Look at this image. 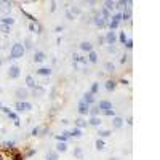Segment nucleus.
Segmentation results:
<instances>
[{
    "label": "nucleus",
    "mask_w": 160,
    "mask_h": 160,
    "mask_svg": "<svg viewBox=\"0 0 160 160\" xmlns=\"http://www.w3.org/2000/svg\"><path fill=\"white\" fill-rule=\"evenodd\" d=\"M32 109V104L27 103V101H18L16 103V111L18 112H27Z\"/></svg>",
    "instance_id": "obj_2"
},
{
    "label": "nucleus",
    "mask_w": 160,
    "mask_h": 160,
    "mask_svg": "<svg viewBox=\"0 0 160 160\" xmlns=\"http://www.w3.org/2000/svg\"><path fill=\"white\" fill-rule=\"evenodd\" d=\"M0 24H2V23H0Z\"/></svg>",
    "instance_id": "obj_55"
},
{
    "label": "nucleus",
    "mask_w": 160,
    "mask_h": 160,
    "mask_svg": "<svg viewBox=\"0 0 160 160\" xmlns=\"http://www.w3.org/2000/svg\"><path fill=\"white\" fill-rule=\"evenodd\" d=\"M37 74H39V75H43V77H50V75H51V69L42 67V69H39V71H37Z\"/></svg>",
    "instance_id": "obj_15"
},
{
    "label": "nucleus",
    "mask_w": 160,
    "mask_h": 160,
    "mask_svg": "<svg viewBox=\"0 0 160 160\" xmlns=\"http://www.w3.org/2000/svg\"><path fill=\"white\" fill-rule=\"evenodd\" d=\"M98 135H99L101 138H107V136L112 135V131H111V130H99V131H98Z\"/></svg>",
    "instance_id": "obj_30"
},
{
    "label": "nucleus",
    "mask_w": 160,
    "mask_h": 160,
    "mask_svg": "<svg viewBox=\"0 0 160 160\" xmlns=\"http://www.w3.org/2000/svg\"><path fill=\"white\" fill-rule=\"evenodd\" d=\"M119 40L120 42H122V43H125V42H127V35H125V32H120V35H119Z\"/></svg>",
    "instance_id": "obj_41"
},
{
    "label": "nucleus",
    "mask_w": 160,
    "mask_h": 160,
    "mask_svg": "<svg viewBox=\"0 0 160 160\" xmlns=\"http://www.w3.org/2000/svg\"><path fill=\"white\" fill-rule=\"evenodd\" d=\"M47 59V55H45L43 51H35V55H34V61L35 63H42V61Z\"/></svg>",
    "instance_id": "obj_9"
},
{
    "label": "nucleus",
    "mask_w": 160,
    "mask_h": 160,
    "mask_svg": "<svg viewBox=\"0 0 160 160\" xmlns=\"http://www.w3.org/2000/svg\"><path fill=\"white\" fill-rule=\"evenodd\" d=\"M2 64H3V59H0V66H2Z\"/></svg>",
    "instance_id": "obj_51"
},
{
    "label": "nucleus",
    "mask_w": 160,
    "mask_h": 160,
    "mask_svg": "<svg viewBox=\"0 0 160 160\" xmlns=\"http://www.w3.org/2000/svg\"><path fill=\"white\" fill-rule=\"evenodd\" d=\"M67 151V146H66V143H61V141H58V144H56V152H66Z\"/></svg>",
    "instance_id": "obj_17"
},
{
    "label": "nucleus",
    "mask_w": 160,
    "mask_h": 160,
    "mask_svg": "<svg viewBox=\"0 0 160 160\" xmlns=\"http://www.w3.org/2000/svg\"><path fill=\"white\" fill-rule=\"evenodd\" d=\"M93 23L96 24V26H98V27L99 29H104V27H107V21L104 19V18H101L99 15L98 16H95V18H93Z\"/></svg>",
    "instance_id": "obj_5"
},
{
    "label": "nucleus",
    "mask_w": 160,
    "mask_h": 160,
    "mask_svg": "<svg viewBox=\"0 0 160 160\" xmlns=\"http://www.w3.org/2000/svg\"><path fill=\"white\" fill-rule=\"evenodd\" d=\"M103 114H104V115H107V117H115V112H114V109H109V111H104Z\"/></svg>",
    "instance_id": "obj_39"
},
{
    "label": "nucleus",
    "mask_w": 160,
    "mask_h": 160,
    "mask_svg": "<svg viewBox=\"0 0 160 160\" xmlns=\"http://www.w3.org/2000/svg\"><path fill=\"white\" fill-rule=\"evenodd\" d=\"M98 91H99V83H93V85H91V90H90V93L96 95Z\"/></svg>",
    "instance_id": "obj_35"
},
{
    "label": "nucleus",
    "mask_w": 160,
    "mask_h": 160,
    "mask_svg": "<svg viewBox=\"0 0 160 160\" xmlns=\"http://www.w3.org/2000/svg\"><path fill=\"white\" fill-rule=\"evenodd\" d=\"M99 16H101V18H104L106 21L111 19V15H109V11L106 10V8H101V10H99Z\"/></svg>",
    "instance_id": "obj_19"
},
{
    "label": "nucleus",
    "mask_w": 160,
    "mask_h": 160,
    "mask_svg": "<svg viewBox=\"0 0 160 160\" xmlns=\"http://www.w3.org/2000/svg\"><path fill=\"white\" fill-rule=\"evenodd\" d=\"M111 21H114V23L120 24V21H122V15H120V13H117V15H114V16H112V19H111Z\"/></svg>",
    "instance_id": "obj_36"
},
{
    "label": "nucleus",
    "mask_w": 160,
    "mask_h": 160,
    "mask_svg": "<svg viewBox=\"0 0 160 160\" xmlns=\"http://www.w3.org/2000/svg\"><path fill=\"white\" fill-rule=\"evenodd\" d=\"M55 31H56V32H63V31H64V27H63V26H58V27H56Z\"/></svg>",
    "instance_id": "obj_48"
},
{
    "label": "nucleus",
    "mask_w": 160,
    "mask_h": 160,
    "mask_svg": "<svg viewBox=\"0 0 160 160\" xmlns=\"http://www.w3.org/2000/svg\"><path fill=\"white\" fill-rule=\"evenodd\" d=\"M75 127L80 128V130H82V128H85V127H87V120H83L82 117H80V119H77L75 120Z\"/></svg>",
    "instance_id": "obj_20"
},
{
    "label": "nucleus",
    "mask_w": 160,
    "mask_h": 160,
    "mask_svg": "<svg viewBox=\"0 0 160 160\" xmlns=\"http://www.w3.org/2000/svg\"><path fill=\"white\" fill-rule=\"evenodd\" d=\"M2 107H3V106H2V103H0V109H2Z\"/></svg>",
    "instance_id": "obj_52"
},
{
    "label": "nucleus",
    "mask_w": 160,
    "mask_h": 160,
    "mask_svg": "<svg viewBox=\"0 0 160 160\" xmlns=\"http://www.w3.org/2000/svg\"><path fill=\"white\" fill-rule=\"evenodd\" d=\"M24 47L21 43H15L11 47V50H10V58L11 59H18V58H23V55H24Z\"/></svg>",
    "instance_id": "obj_1"
},
{
    "label": "nucleus",
    "mask_w": 160,
    "mask_h": 160,
    "mask_svg": "<svg viewBox=\"0 0 160 160\" xmlns=\"http://www.w3.org/2000/svg\"><path fill=\"white\" fill-rule=\"evenodd\" d=\"M128 5V2H125V0H120V2H115V8H125Z\"/></svg>",
    "instance_id": "obj_37"
},
{
    "label": "nucleus",
    "mask_w": 160,
    "mask_h": 160,
    "mask_svg": "<svg viewBox=\"0 0 160 160\" xmlns=\"http://www.w3.org/2000/svg\"><path fill=\"white\" fill-rule=\"evenodd\" d=\"M104 147H106V144H104V141L98 138V139H96V149H98V151H103Z\"/></svg>",
    "instance_id": "obj_31"
},
{
    "label": "nucleus",
    "mask_w": 160,
    "mask_h": 160,
    "mask_svg": "<svg viewBox=\"0 0 160 160\" xmlns=\"http://www.w3.org/2000/svg\"><path fill=\"white\" fill-rule=\"evenodd\" d=\"M107 51L109 53H117V48L115 47H107Z\"/></svg>",
    "instance_id": "obj_44"
},
{
    "label": "nucleus",
    "mask_w": 160,
    "mask_h": 160,
    "mask_svg": "<svg viewBox=\"0 0 160 160\" xmlns=\"http://www.w3.org/2000/svg\"><path fill=\"white\" fill-rule=\"evenodd\" d=\"M80 50L90 53V51H93V45L90 43V42H82V43H80Z\"/></svg>",
    "instance_id": "obj_10"
},
{
    "label": "nucleus",
    "mask_w": 160,
    "mask_h": 160,
    "mask_svg": "<svg viewBox=\"0 0 160 160\" xmlns=\"http://www.w3.org/2000/svg\"><path fill=\"white\" fill-rule=\"evenodd\" d=\"M69 138H71V131H64L63 135H58V136H56V139L61 141V143H66Z\"/></svg>",
    "instance_id": "obj_14"
},
{
    "label": "nucleus",
    "mask_w": 160,
    "mask_h": 160,
    "mask_svg": "<svg viewBox=\"0 0 160 160\" xmlns=\"http://www.w3.org/2000/svg\"><path fill=\"white\" fill-rule=\"evenodd\" d=\"M0 5H2V11L3 13H8L11 10V3H10V2H2Z\"/></svg>",
    "instance_id": "obj_23"
},
{
    "label": "nucleus",
    "mask_w": 160,
    "mask_h": 160,
    "mask_svg": "<svg viewBox=\"0 0 160 160\" xmlns=\"http://www.w3.org/2000/svg\"><path fill=\"white\" fill-rule=\"evenodd\" d=\"M0 23L5 24V26H13V24H15V19H13L11 16H5L3 19H0Z\"/></svg>",
    "instance_id": "obj_16"
},
{
    "label": "nucleus",
    "mask_w": 160,
    "mask_h": 160,
    "mask_svg": "<svg viewBox=\"0 0 160 160\" xmlns=\"http://www.w3.org/2000/svg\"><path fill=\"white\" fill-rule=\"evenodd\" d=\"M88 61H90V63H96V61H98V53H96V51H90V53H88Z\"/></svg>",
    "instance_id": "obj_24"
},
{
    "label": "nucleus",
    "mask_w": 160,
    "mask_h": 160,
    "mask_svg": "<svg viewBox=\"0 0 160 160\" xmlns=\"http://www.w3.org/2000/svg\"><path fill=\"white\" fill-rule=\"evenodd\" d=\"M122 125H123V119H122V117H114V119H112V127L114 128H122Z\"/></svg>",
    "instance_id": "obj_11"
},
{
    "label": "nucleus",
    "mask_w": 160,
    "mask_h": 160,
    "mask_svg": "<svg viewBox=\"0 0 160 160\" xmlns=\"http://www.w3.org/2000/svg\"><path fill=\"white\" fill-rule=\"evenodd\" d=\"M125 45H127V48H133V40L128 39L127 42H125Z\"/></svg>",
    "instance_id": "obj_43"
},
{
    "label": "nucleus",
    "mask_w": 160,
    "mask_h": 160,
    "mask_svg": "<svg viewBox=\"0 0 160 160\" xmlns=\"http://www.w3.org/2000/svg\"><path fill=\"white\" fill-rule=\"evenodd\" d=\"M127 61H128V56H122V59H120V63H122V64H125Z\"/></svg>",
    "instance_id": "obj_46"
},
{
    "label": "nucleus",
    "mask_w": 160,
    "mask_h": 160,
    "mask_svg": "<svg viewBox=\"0 0 160 160\" xmlns=\"http://www.w3.org/2000/svg\"><path fill=\"white\" fill-rule=\"evenodd\" d=\"M106 90H107V91H114V90H115V82H114V80H107V82H106Z\"/></svg>",
    "instance_id": "obj_21"
},
{
    "label": "nucleus",
    "mask_w": 160,
    "mask_h": 160,
    "mask_svg": "<svg viewBox=\"0 0 160 160\" xmlns=\"http://www.w3.org/2000/svg\"><path fill=\"white\" fill-rule=\"evenodd\" d=\"M88 112L91 114V117H98V115L101 114V109H99V107H93V109H90Z\"/></svg>",
    "instance_id": "obj_32"
},
{
    "label": "nucleus",
    "mask_w": 160,
    "mask_h": 160,
    "mask_svg": "<svg viewBox=\"0 0 160 160\" xmlns=\"http://www.w3.org/2000/svg\"><path fill=\"white\" fill-rule=\"evenodd\" d=\"M0 91H2V90H0Z\"/></svg>",
    "instance_id": "obj_54"
},
{
    "label": "nucleus",
    "mask_w": 160,
    "mask_h": 160,
    "mask_svg": "<svg viewBox=\"0 0 160 160\" xmlns=\"http://www.w3.org/2000/svg\"><path fill=\"white\" fill-rule=\"evenodd\" d=\"M88 111H90V106H88L87 103H83V101H80L79 103V112L82 115H85V114H88Z\"/></svg>",
    "instance_id": "obj_7"
},
{
    "label": "nucleus",
    "mask_w": 160,
    "mask_h": 160,
    "mask_svg": "<svg viewBox=\"0 0 160 160\" xmlns=\"http://www.w3.org/2000/svg\"><path fill=\"white\" fill-rule=\"evenodd\" d=\"M7 115H8V119H11V120H13V122H15L16 125H19V119H18V115H16L15 112L8 111V114H7Z\"/></svg>",
    "instance_id": "obj_22"
},
{
    "label": "nucleus",
    "mask_w": 160,
    "mask_h": 160,
    "mask_svg": "<svg viewBox=\"0 0 160 160\" xmlns=\"http://www.w3.org/2000/svg\"><path fill=\"white\" fill-rule=\"evenodd\" d=\"M98 107L101 109V112H104V111H109V109H112V104L109 103V101H99V106Z\"/></svg>",
    "instance_id": "obj_13"
},
{
    "label": "nucleus",
    "mask_w": 160,
    "mask_h": 160,
    "mask_svg": "<svg viewBox=\"0 0 160 160\" xmlns=\"http://www.w3.org/2000/svg\"><path fill=\"white\" fill-rule=\"evenodd\" d=\"M69 13H71L72 16H79V15H82V10H80L79 7H72L71 10H69Z\"/></svg>",
    "instance_id": "obj_28"
},
{
    "label": "nucleus",
    "mask_w": 160,
    "mask_h": 160,
    "mask_svg": "<svg viewBox=\"0 0 160 160\" xmlns=\"http://www.w3.org/2000/svg\"><path fill=\"white\" fill-rule=\"evenodd\" d=\"M15 95L19 101H26L27 99V96H29V90L27 88H18V90L15 91Z\"/></svg>",
    "instance_id": "obj_3"
},
{
    "label": "nucleus",
    "mask_w": 160,
    "mask_h": 160,
    "mask_svg": "<svg viewBox=\"0 0 160 160\" xmlns=\"http://www.w3.org/2000/svg\"><path fill=\"white\" fill-rule=\"evenodd\" d=\"M74 155H75L77 159H82V157H83V151H82L80 147H77L75 151H74Z\"/></svg>",
    "instance_id": "obj_33"
},
{
    "label": "nucleus",
    "mask_w": 160,
    "mask_h": 160,
    "mask_svg": "<svg viewBox=\"0 0 160 160\" xmlns=\"http://www.w3.org/2000/svg\"><path fill=\"white\" fill-rule=\"evenodd\" d=\"M127 123H128V125H133V119H131V117H128V120H127Z\"/></svg>",
    "instance_id": "obj_49"
},
{
    "label": "nucleus",
    "mask_w": 160,
    "mask_h": 160,
    "mask_svg": "<svg viewBox=\"0 0 160 160\" xmlns=\"http://www.w3.org/2000/svg\"><path fill=\"white\" fill-rule=\"evenodd\" d=\"M88 123H90V125H93V127H99V123H101V119H99V117H91Z\"/></svg>",
    "instance_id": "obj_25"
},
{
    "label": "nucleus",
    "mask_w": 160,
    "mask_h": 160,
    "mask_svg": "<svg viewBox=\"0 0 160 160\" xmlns=\"http://www.w3.org/2000/svg\"><path fill=\"white\" fill-rule=\"evenodd\" d=\"M82 136V130L80 128H74L71 131V138H80Z\"/></svg>",
    "instance_id": "obj_27"
},
{
    "label": "nucleus",
    "mask_w": 160,
    "mask_h": 160,
    "mask_svg": "<svg viewBox=\"0 0 160 160\" xmlns=\"http://www.w3.org/2000/svg\"><path fill=\"white\" fill-rule=\"evenodd\" d=\"M83 103H87L88 106H90V104H93V103H95V95H93V93H90V91H87L83 95Z\"/></svg>",
    "instance_id": "obj_8"
},
{
    "label": "nucleus",
    "mask_w": 160,
    "mask_h": 160,
    "mask_svg": "<svg viewBox=\"0 0 160 160\" xmlns=\"http://www.w3.org/2000/svg\"><path fill=\"white\" fill-rule=\"evenodd\" d=\"M66 18H67V19H71V21L74 19V16H72V15H71V13H69V11H66Z\"/></svg>",
    "instance_id": "obj_47"
},
{
    "label": "nucleus",
    "mask_w": 160,
    "mask_h": 160,
    "mask_svg": "<svg viewBox=\"0 0 160 160\" xmlns=\"http://www.w3.org/2000/svg\"><path fill=\"white\" fill-rule=\"evenodd\" d=\"M114 69H115V66L112 63H106V71L107 72H114Z\"/></svg>",
    "instance_id": "obj_38"
},
{
    "label": "nucleus",
    "mask_w": 160,
    "mask_h": 160,
    "mask_svg": "<svg viewBox=\"0 0 160 160\" xmlns=\"http://www.w3.org/2000/svg\"><path fill=\"white\" fill-rule=\"evenodd\" d=\"M0 31L3 32V34H8V32H10V26H5V24H0Z\"/></svg>",
    "instance_id": "obj_40"
},
{
    "label": "nucleus",
    "mask_w": 160,
    "mask_h": 160,
    "mask_svg": "<svg viewBox=\"0 0 160 160\" xmlns=\"http://www.w3.org/2000/svg\"><path fill=\"white\" fill-rule=\"evenodd\" d=\"M26 83H27V87L31 88H34V87H37V83H35V80H34V77H31V75H27L26 77Z\"/></svg>",
    "instance_id": "obj_18"
},
{
    "label": "nucleus",
    "mask_w": 160,
    "mask_h": 160,
    "mask_svg": "<svg viewBox=\"0 0 160 160\" xmlns=\"http://www.w3.org/2000/svg\"><path fill=\"white\" fill-rule=\"evenodd\" d=\"M104 42H106L107 45H111V47H112V45H114V43L117 42V35H115V32H112V31H111V32H107V35H106Z\"/></svg>",
    "instance_id": "obj_6"
},
{
    "label": "nucleus",
    "mask_w": 160,
    "mask_h": 160,
    "mask_svg": "<svg viewBox=\"0 0 160 160\" xmlns=\"http://www.w3.org/2000/svg\"><path fill=\"white\" fill-rule=\"evenodd\" d=\"M122 19H125V21H130V19H131V10H130V8H128L127 11L122 13Z\"/></svg>",
    "instance_id": "obj_29"
},
{
    "label": "nucleus",
    "mask_w": 160,
    "mask_h": 160,
    "mask_svg": "<svg viewBox=\"0 0 160 160\" xmlns=\"http://www.w3.org/2000/svg\"><path fill=\"white\" fill-rule=\"evenodd\" d=\"M39 131H40L39 128H34V130H32V133H31V135H32V136H37V135H39Z\"/></svg>",
    "instance_id": "obj_45"
},
{
    "label": "nucleus",
    "mask_w": 160,
    "mask_h": 160,
    "mask_svg": "<svg viewBox=\"0 0 160 160\" xmlns=\"http://www.w3.org/2000/svg\"><path fill=\"white\" fill-rule=\"evenodd\" d=\"M47 160H58V152H56V151H50L47 154Z\"/></svg>",
    "instance_id": "obj_26"
},
{
    "label": "nucleus",
    "mask_w": 160,
    "mask_h": 160,
    "mask_svg": "<svg viewBox=\"0 0 160 160\" xmlns=\"http://www.w3.org/2000/svg\"><path fill=\"white\" fill-rule=\"evenodd\" d=\"M55 10H56V3L53 2V3H51V11H55Z\"/></svg>",
    "instance_id": "obj_50"
},
{
    "label": "nucleus",
    "mask_w": 160,
    "mask_h": 160,
    "mask_svg": "<svg viewBox=\"0 0 160 160\" xmlns=\"http://www.w3.org/2000/svg\"><path fill=\"white\" fill-rule=\"evenodd\" d=\"M111 160H117V159H111Z\"/></svg>",
    "instance_id": "obj_53"
},
{
    "label": "nucleus",
    "mask_w": 160,
    "mask_h": 160,
    "mask_svg": "<svg viewBox=\"0 0 160 160\" xmlns=\"http://www.w3.org/2000/svg\"><path fill=\"white\" fill-rule=\"evenodd\" d=\"M104 5H106V10H107V11H109V10H112V8H115V2H111V0H107Z\"/></svg>",
    "instance_id": "obj_34"
},
{
    "label": "nucleus",
    "mask_w": 160,
    "mask_h": 160,
    "mask_svg": "<svg viewBox=\"0 0 160 160\" xmlns=\"http://www.w3.org/2000/svg\"><path fill=\"white\" fill-rule=\"evenodd\" d=\"M24 43H26L24 50H26V48H32V42H31V39H26V42H24Z\"/></svg>",
    "instance_id": "obj_42"
},
{
    "label": "nucleus",
    "mask_w": 160,
    "mask_h": 160,
    "mask_svg": "<svg viewBox=\"0 0 160 160\" xmlns=\"http://www.w3.org/2000/svg\"><path fill=\"white\" fill-rule=\"evenodd\" d=\"M19 74H21V71L18 66H10V69H8V77L10 79H18Z\"/></svg>",
    "instance_id": "obj_4"
},
{
    "label": "nucleus",
    "mask_w": 160,
    "mask_h": 160,
    "mask_svg": "<svg viewBox=\"0 0 160 160\" xmlns=\"http://www.w3.org/2000/svg\"><path fill=\"white\" fill-rule=\"evenodd\" d=\"M32 95H34V96H43L45 95V88L37 85V87L32 88Z\"/></svg>",
    "instance_id": "obj_12"
}]
</instances>
